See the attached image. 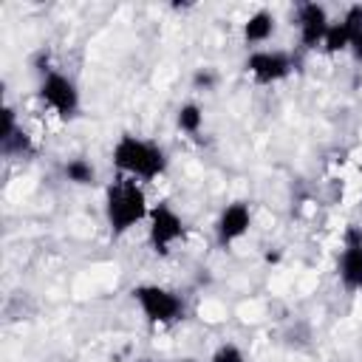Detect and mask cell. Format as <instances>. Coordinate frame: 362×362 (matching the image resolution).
Wrapping results in <instances>:
<instances>
[{"label":"cell","instance_id":"1","mask_svg":"<svg viewBox=\"0 0 362 362\" xmlns=\"http://www.w3.org/2000/svg\"><path fill=\"white\" fill-rule=\"evenodd\" d=\"M110 161H113L119 175L136 178L141 184L161 178L170 167L167 150L161 144H156L150 139H141V136H133V133H122L116 139V144L110 150Z\"/></svg>","mask_w":362,"mask_h":362},{"label":"cell","instance_id":"2","mask_svg":"<svg viewBox=\"0 0 362 362\" xmlns=\"http://www.w3.org/2000/svg\"><path fill=\"white\" fill-rule=\"evenodd\" d=\"M147 215H150V204H147V192L141 181L116 175L105 187V221L113 238L127 235L136 223L147 221Z\"/></svg>","mask_w":362,"mask_h":362},{"label":"cell","instance_id":"3","mask_svg":"<svg viewBox=\"0 0 362 362\" xmlns=\"http://www.w3.org/2000/svg\"><path fill=\"white\" fill-rule=\"evenodd\" d=\"M130 297L150 325H175L187 314L184 297L158 283H139L130 288Z\"/></svg>","mask_w":362,"mask_h":362},{"label":"cell","instance_id":"4","mask_svg":"<svg viewBox=\"0 0 362 362\" xmlns=\"http://www.w3.org/2000/svg\"><path fill=\"white\" fill-rule=\"evenodd\" d=\"M37 99L42 102L45 110H51L57 119L62 122H71L76 119L79 107H82V96H79V88L76 82L57 71V68H48L45 74H40V82H37Z\"/></svg>","mask_w":362,"mask_h":362},{"label":"cell","instance_id":"5","mask_svg":"<svg viewBox=\"0 0 362 362\" xmlns=\"http://www.w3.org/2000/svg\"><path fill=\"white\" fill-rule=\"evenodd\" d=\"M184 232H187L184 218L178 215V209L170 201H158V204L150 206V215H147V240H150V249L158 257H167L173 252V246L184 238Z\"/></svg>","mask_w":362,"mask_h":362},{"label":"cell","instance_id":"6","mask_svg":"<svg viewBox=\"0 0 362 362\" xmlns=\"http://www.w3.org/2000/svg\"><path fill=\"white\" fill-rule=\"evenodd\" d=\"M297 68V59L288 51L280 48H255L243 59V71L257 82V85H277L288 79Z\"/></svg>","mask_w":362,"mask_h":362},{"label":"cell","instance_id":"7","mask_svg":"<svg viewBox=\"0 0 362 362\" xmlns=\"http://www.w3.org/2000/svg\"><path fill=\"white\" fill-rule=\"evenodd\" d=\"M337 277L345 291H362V229L348 226L337 257Z\"/></svg>","mask_w":362,"mask_h":362},{"label":"cell","instance_id":"8","mask_svg":"<svg viewBox=\"0 0 362 362\" xmlns=\"http://www.w3.org/2000/svg\"><path fill=\"white\" fill-rule=\"evenodd\" d=\"M294 25H297L300 48L303 51H317V48H322L331 17H328L325 6H320V3H300L297 11H294Z\"/></svg>","mask_w":362,"mask_h":362},{"label":"cell","instance_id":"9","mask_svg":"<svg viewBox=\"0 0 362 362\" xmlns=\"http://www.w3.org/2000/svg\"><path fill=\"white\" fill-rule=\"evenodd\" d=\"M252 226V209L246 201H232L221 209L218 221H215V240L221 249H229L232 243H238Z\"/></svg>","mask_w":362,"mask_h":362},{"label":"cell","instance_id":"10","mask_svg":"<svg viewBox=\"0 0 362 362\" xmlns=\"http://www.w3.org/2000/svg\"><path fill=\"white\" fill-rule=\"evenodd\" d=\"M0 153L6 158H25L34 153L31 136L17 122V110L11 105H3V124H0Z\"/></svg>","mask_w":362,"mask_h":362},{"label":"cell","instance_id":"11","mask_svg":"<svg viewBox=\"0 0 362 362\" xmlns=\"http://www.w3.org/2000/svg\"><path fill=\"white\" fill-rule=\"evenodd\" d=\"M274 31H277V20H274V14L269 8L252 11L240 25V34H243L246 45H263V42H269L274 37Z\"/></svg>","mask_w":362,"mask_h":362},{"label":"cell","instance_id":"12","mask_svg":"<svg viewBox=\"0 0 362 362\" xmlns=\"http://www.w3.org/2000/svg\"><path fill=\"white\" fill-rule=\"evenodd\" d=\"M175 127L184 136H198L204 130V107L198 102H184L175 110Z\"/></svg>","mask_w":362,"mask_h":362},{"label":"cell","instance_id":"13","mask_svg":"<svg viewBox=\"0 0 362 362\" xmlns=\"http://www.w3.org/2000/svg\"><path fill=\"white\" fill-rule=\"evenodd\" d=\"M62 175H65V181H71L76 187H93L96 184V167L88 158H82V156L68 158L62 164Z\"/></svg>","mask_w":362,"mask_h":362},{"label":"cell","instance_id":"14","mask_svg":"<svg viewBox=\"0 0 362 362\" xmlns=\"http://www.w3.org/2000/svg\"><path fill=\"white\" fill-rule=\"evenodd\" d=\"M342 23H345V28H348V37H351V54H354V59H359L362 62V3H354V6H348L345 8V14L339 17Z\"/></svg>","mask_w":362,"mask_h":362},{"label":"cell","instance_id":"15","mask_svg":"<svg viewBox=\"0 0 362 362\" xmlns=\"http://www.w3.org/2000/svg\"><path fill=\"white\" fill-rule=\"evenodd\" d=\"M351 48V37H348V28L342 20H331L328 31H325V40H322V51L325 54H342Z\"/></svg>","mask_w":362,"mask_h":362},{"label":"cell","instance_id":"16","mask_svg":"<svg viewBox=\"0 0 362 362\" xmlns=\"http://www.w3.org/2000/svg\"><path fill=\"white\" fill-rule=\"evenodd\" d=\"M209 362H246V354H243L240 345H235V342H221V345L212 351Z\"/></svg>","mask_w":362,"mask_h":362},{"label":"cell","instance_id":"17","mask_svg":"<svg viewBox=\"0 0 362 362\" xmlns=\"http://www.w3.org/2000/svg\"><path fill=\"white\" fill-rule=\"evenodd\" d=\"M218 85V74L212 68H195L192 74V88L195 90H212Z\"/></svg>","mask_w":362,"mask_h":362},{"label":"cell","instance_id":"18","mask_svg":"<svg viewBox=\"0 0 362 362\" xmlns=\"http://www.w3.org/2000/svg\"><path fill=\"white\" fill-rule=\"evenodd\" d=\"M178 362H201V359H195V356H184V359H178Z\"/></svg>","mask_w":362,"mask_h":362},{"label":"cell","instance_id":"19","mask_svg":"<svg viewBox=\"0 0 362 362\" xmlns=\"http://www.w3.org/2000/svg\"><path fill=\"white\" fill-rule=\"evenodd\" d=\"M359 195H362V181H359Z\"/></svg>","mask_w":362,"mask_h":362},{"label":"cell","instance_id":"20","mask_svg":"<svg viewBox=\"0 0 362 362\" xmlns=\"http://www.w3.org/2000/svg\"><path fill=\"white\" fill-rule=\"evenodd\" d=\"M139 362H150V359H139Z\"/></svg>","mask_w":362,"mask_h":362}]
</instances>
